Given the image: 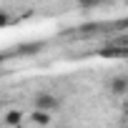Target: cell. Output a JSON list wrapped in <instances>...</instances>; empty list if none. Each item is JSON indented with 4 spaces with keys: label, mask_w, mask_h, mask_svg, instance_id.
Here are the masks:
<instances>
[{
    "label": "cell",
    "mask_w": 128,
    "mask_h": 128,
    "mask_svg": "<svg viewBox=\"0 0 128 128\" xmlns=\"http://www.w3.org/2000/svg\"><path fill=\"white\" fill-rule=\"evenodd\" d=\"M93 30H96V25H93V23H90V25H88V23H86V25H80V33H93Z\"/></svg>",
    "instance_id": "7"
},
{
    "label": "cell",
    "mask_w": 128,
    "mask_h": 128,
    "mask_svg": "<svg viewBox=\"0 0 128 128\" xmlns=\"http://www.w3.org/2000/svg\"><path fill=\"white\" fill-rule=\"evenodd\" d=\"M60 106V100L53 96V93H38L35 98H33V110H43V113H50L53 116V110Z\"/></svg>",
    "instance_id": "1"
},
{
    "label": "cell",
    "mask_w": 128,
    "mask_h": 128,
    "mask_svg": "<svg viewBox=\"0 0 128 128\" xmlns=\"http://www.w3.org/2000/svg\"><path fill=\"white\" fill-rule=\"evenodd\" d=\"M10 23H13L10 13H5V10H0V28H5V25H10Z\"/></svg>",
    "instance_id": "6"
},
{
    "label": "cell",
    "mask_w": 128,
    "mask_h": 128,
    "mask_svg": "<svg viewBox=\"0 0 128 128\" xmlns=\"http://www.w3.org/2000/svg\"><path fill=\"white\" fill-rule=\"evenodd\" d=\"M50 118H53V116H50V113H43V110H33V113L28 116V120H33V123L40 126V128H43V126H50Z\"/></svg>",
    "instance_id": "5"
},
{
    "label": "cell",
    "mask_w": 128,
    "mask_h": 128,
    "mask_svg": "<svg viewBox=\"0 0 128 128\" xmlns=\"http://www.w3.org/2000/svg\"><path fill=\"white\" fill-rule=\"evenodd\" d=\"M0 106H3V98H0Z\"/></svg>",
    "instance_id": "9"
},
{
    "label": "cell",
    "mask_w": 128,
    "mask_h": 128,
    "mask_svg": "<svg viewBox=\"0 0 128 128\" xmlns=\"http://www.w3.org/2000/svg\"><path fill=\"white\" fill-rule=\"evenodd\" d=\"M108 90H110L113 96H120V98H123V96L128 93V78H126L123 73H118L116 78H110V83H108Z\"/></svg>",
    "instance_id": "2"
},
{
    "label": "cell",
    "mask_w": 128,
    "mask_h": 128,
    "mask_svg": "<svg viewBox=\"0 0 128 128\" xmlns=\"http://www.w3.org/2000/svg\"><path fill=\"white\" fill-rule=\"evenodd\" d=\"M43 50V43H20L13 48V55H35Z\"/></svg>",
    "instance_id": "3"
},
{
    "label": "cell",
    "mask_w": 128,
    "mask_h": 128,
    "mask_svg": "<svg viewBox=\"0 0 128 128\" xmlns=\"http://www.w3.org/2000/svg\"><path fill=\"white\" fill-rule=\"evenodd\" d=\"M3 58H5V53H0V60H3Z\"/></svg>",
    "instance_id": "8"
},
{
    "label": "cell",
    "mask_w": 128,
    "mask_h": 128,
    "mask_svg": "<svg viewBox=\"0 0 128 128\" xmlns=\"http://www.w3.org/2000/svg\"><path fill=\"white\" fill-rule=\"evenodd\" d=\"M23 120H25V113H23V110H18V108H10V110L3 116V123H5V126H10V128H18Z\"/></svg>",
    "instance_id": "4"
}]
</instances>
